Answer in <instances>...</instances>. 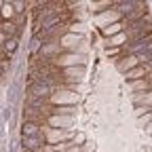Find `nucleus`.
Masks as SVG:
<instances>
[{
	"label": "nucleus",
	"mask_w": 152,
	"mask_h": 152,
	"mask_svg": "<svg viewBox=\"0 0 152 152\" xmlns=\"http://www.w3.org/2000/svg\"><path fill=\"white\" fill-rule=\"evenodd\" d=\"M127 42H133V40H140V38L152 34V19L146 15L142 19H137V21H133L127 26Z\"/></svg>",
	"instance_id": "1"
},
{
	"label": "nucleus",
	"mask_w": 152,
	"mask_h": 152,
	"mask_svg": "<svg viewBox=\"0 0 152 152\" xmlns=\"http://www.w3.org/2000/svg\"><path fill=\"white\" fill-rule=\"evenodd\" d=\"M53 95V87L40 83V80H34L30 83L28 87V99H42V102H49Z\"/></svg>",
	"instance_id": "2"
},
{
	"label": "nucleus",
	"mask_w": 152,
	"mask_h": 152,
	"mask_svg": "<svg viewBox=\"0 0 152 152\" xmlns=\"http://www.w3.org/2000/svg\"><path fill=\"white\" fill-rule=\"evenodd\" d=\"M114 61H116V68L118 72H129L131 68H135L140 66V59H137V55H133V53H123L121 57H114Z\"/></svg>",
	"instance_id": "3"
},
{
	"label": "nucleus",
	"mask_w": 152,
	"mask_h": 152,
	"mask_svg": "<svg viewBox=\"0 0 152 152\" xmlns=\"http://www.w3.org/2000/svg\"><path fill=\"white\" fill-rule=\"evenodd\" d=\"M47 142V135L42 133V135H23L21 137V144H23V150H38L42 148Z\"/></svg>",
	"instance_id": "4"
},
{
	"label": "nucleus",
	"mask_w": 152,
	"mask_h": 152,
	"mask_svg": "<svg viewBox=\"0 0 152 152\" xmlns=\"http://www.w3.org/2000/svg\"><path fill=\"white\" fill-rule=\"evenodd\" d=\"M64 78H66V83H80L83 80V76H85V66H72V68H64Z\"/></svg>",
	"instance_id": "5"
},
{
	"label": "nucleus",
	"mask_w": 152,
	"mask_h": 152,
	"mask_svg": "<svg viewBox=\"0 0 152 152\" xmlns=\"http://www.w3.org/2000/svg\"><path fill=\"white\" fill-rule=\"evenodd\" d=\"M83 40V38L78 36V34H74V32H66L61 38H59V45H61V49L64 51H72V49H76V45H78Z\"/></svg>",
	"instance_id": "6"
},
{
	"label": "nucleus",
	"mask_w": 152,
	"mask_h": 152,
	"mask_svg": "<svg viewBox=\"0 0 152 152\" xmlns=\"http://www.w3.org/2000/svg\"><path fill=\"white\" fill-rule=\"evenodd\" d=\"M51 127H55V129H68L70 125H72V116H66V114H51L49 116V121H47Z\"/></svg>",
	"instance_id": "7"
},
{
	"label": "nucleus",
	"mask_w": 152,
	"mask_h": 152,
	"mask_svg": "<svg viewBox=\"0 0 152 152\" xmlns=\"http://www.w3.org/2000/svg\"><path fill=\"white\" fill-rule=\"evenodd\" d=\"M148 66H135V68H131L129 72H125L127 74V80H140V78H146V76H148Z\"/></svg>",
	"instance_id": "8"
},
{
	"label": "nucleus",
	"mask_w": 152,
	"mask_h": 152,
	"mask_svg": "<svg viewBox=\"0 0 152 152\" xmlns=\"http://www.w3.org/2000/svg\"><path fill=\"white\" fill-rule=\"evenodd\" d=\"M21 135H42V125L40 123L26 121L23 127H21Z\"/></svg>",
	"instance_id": "9"
},
{
	"label": "nucleus",
	"mask_w": 152,
	"mask_h": 152,
	"mask_svg": "<svg viewBox=\"0 0 152 152\" xmlns=\"http://www.w3.org/2000/svg\"><path fill=\"white\" fill-rule=\"evenodd\" d=\"M114 4H116V2H114V0H93V2H91V11L93 13H102V11H110Z\"/></svg>",
	"instance_id": "10"
},
{
	"label": "nucleus",
	"mask_w": 152,
	"mask_h": 152,
	"mask_svg": "<svg viewBox=\"0 0 152 152\" xmlns=\"http://www.w3.org/2000/svg\"><path fill=\"white\" fill-rule=\"evenodd\" d=\"M123 28H125V23H123V21H116V23L104 26V28H102V32H104V36H112V34H121V32H123Z\"/></svg>",
	"instance_id": "11"
},
{
	"label": "nucleus",
	"mask_w": 152,
	"mask_h": 152,
	"mask_svg": "<svg viewBox=\"0 0 152 152\" xmlns=\"http://www.w3.org/2000/svg\"><path fill=\"white\" fill-rule=\"evenodd\" d=\"M150 89V83L146 80V78H140V80H131V85H129V91H148Z\"/></svg>",
	"instance_id": "12"
},
{
	"label": "nucleus",
	"mask_w": 152,
	"mask_h": 152,
	"mask_svg": "<svg viewBox=\"0 0 152 152\" xmlns=\"http://www.w3.org/2000/svg\"><path fill=\"white\" fill-rule=\"evenodd\" d=\"M0 32H4L9 38H13V36H19V30H17V26H15L13 21H7V23H2V26H0Z\"/></svg>",
	"instance_id": "13"
},
{
	"label": "nucleus",
	"mask_w": 152,
	"mask_h": 152,
	"mask_svg": "<svg viewBox=\"0 0 152 152\" xmlns=\"http://www.w3.org/2000/svg\"><path fill=\"white\" fill-rule=\"evenodd\" d=\"M125 42H127V34L121 32L118 36H114V38L108 40V47H125Z\"/></svg>",
	"instance_id": "14"
},
{
	"label": "nucleus",
	"mask_w": 152,
	"mask_h": 152,
	"mask_svg": "<svg viewBox=\"0 0 152 152\" xmlns=\"http://www.w3.org/2000/svg\"><path fill=\"white\" fill-rule=\"evenodd\" d=\"M0 13H2L4 19H11V17L15 15V7H13V2H4L2 7H0Z\"/></svg>",
	"instance_id": "15"
},
{
	"label": "nucleus",
	"mask_w": 152,
	"mask_h": 152,
	"mask_svg": "<svg viewBox=\"0 0 152 152\" xmlns=\"http://www.w3.org/2000/svg\"><path fill=\"white\" fill-rule=\"evenodd\" d=\"M17 42H19V36H13V38H9V40H7L4 49H7V53H9V55H11V53L17 49Z\"/></svg>",
	"instance_id": "16"
},
{
	"label": "nucleus",
	"mask_w": 152,
	"mask_h": 152,
	"mask_svg": "<svg viewBox=\"0 0 152 152\" xmlns=\"http://www.w3.org/2000/svg\"><path fill=\"white\" fill-rule=\"evenodd\" d=\"M74 146H83L85 142H87V137H85V133H74V137L70 140Z\"/></svg>",
	"instance_id": "17"
},
{
	"label": "nucleus",
	"mask_w": 152,
	"mask_h": 152,
	"mask_svg": "<svg viewBox=\"0 0 152 152\" xmlns=\"http://www.w3.org/2000/svg\"><path fill=\"white\" fill-rule=\"evenodd\" d=\"M23 4H26L23 0H15V4H13V7H15V13L21 15V13H23Z\"/></svg>",
	"instance_id": "18"
},
{
	"label": "nucleus",
	"mask_w": 152,
	"mask_h": 152,
	"mask_svg": "<svg viewBox=\"0 0 152 152\" xmlns=\"http://www.w3.org/2000/svg\"><path fill=\"white\" fill-rule=\"evenodd\" d=\"M80 150H83V152H95V146H93L91 142H85V144L80 146Z\"/></svg>",
	"instance_id": "19"
},
{
	"label": "nucleus",
	"mask_w": 152,
	"mask_h": 152,
	"mask_svg": "<svg viewBox=\"0 0 152 152\" xmlns=\"http://www.w3.org/2000/svg\"><path fill=\"white\" fill-rule=\"evenodd\" d=\"M7 40H9V36H7L4 32H0V47H2V45H7Z\"/></svg>",
	"instance_id": "20"
},
{
	"label": "nucleus",
	"mask_w": 152,
	"mask_h": 152,
	"mask_svg": "<svg viewBox=\"0 0 152 152\" xmlns=\"http://www.w3.org/2000/svg\"><path fill=\"white\" fill-rule=\"evenodd\" d=\"M146 133H148V135H152V123L146 125Z\"/></svg>",
	"instance_id": "21"
},
{
	"label": "nucleus",
	"mask_w": 152,
	"mask_h": 152,
	"mask_svg": "<svg viewBox=\"0 0 152 152\" xmlns=\"http://www.w3.org/2000/svg\"><path fill=\"white\" fill-rule=\"evenodd\" d=\"M2 4H4V0H0V7H2Z\"/></svg>",
	"instance_id": "22"
},
{
	"label": "nucleus",
	"mask_w": 152,
	"mask_h": 152,
	"mask_svg": "<svg viewBox=\"0 0 152 152\" xmlns=\"http://www.w3.org/2000/svg\"><path fill=\"white\" fill-rule=\"evenodd\" d=\"M4 2H13V0H4Z\"/></svg>",
	"instance_id": "23"
},
{
	"label": "nucleus",
	"mask_w": 152,
	"mask_h": 152,
	"mask_svg": "<svg viewBox=\"0 0 152 152\" xmlns=\"http://www.w3.org/2000/svg\"><path fill=\"white\" fill-rule=\"evenodd\" d=\"M0 17H2V13H0Z\"/></svg>",
	"instance_id": "24"
}]
</instances>
